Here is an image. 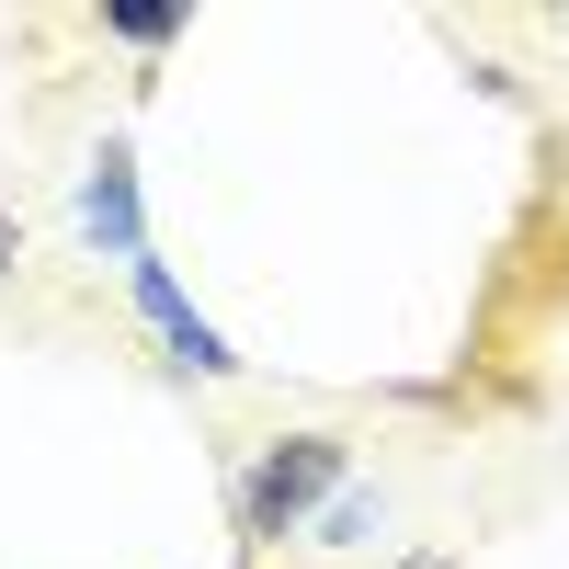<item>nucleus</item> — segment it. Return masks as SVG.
Returning a JSON list of instances; mask_svg holds the SVG:
<instances>
[{"instance_id":"3","label":"nucleus","mask_w":569,"mask_h":569,"mask_svg":"<svg viewBox=\"0 0 569 569\" xmlns=\"http://www.w3.org/2000/svg\"><path fill=\"white\" fill-rule=\"evenodd\" d=\"M182 23H194L182 0H114V12H103V34H126V46H171Z\"/></svg>"},{"instance_id":"5","label":"nucleus","mask_w":569,"mask_h":569,"mask_svg":"<svg viewBox=\"0 0 569 569\" xmlns=\"http://www.w3.org/2000/svg\"><path fill=\"white\" fill-rule=\"evenodd\" d=\"M365 525H376L365 490H330V501H319V547H365Z\"/></svg>"},{"instance_id":"6","label":"nucleus","mask_w":569,"mask_h":569,"mask_svg":"<svg viewBox=\"0 0 569 569\" xmlns=\"http://www.w3.org/2000/svg\"><path fill=\"white\" fill-rule=\"evenodd\" d=\"M399 569H456V558H445V547H421V558H399Z\"/></svg>"},{"instance_id":"2","label":"nucleus","mask_w":569,"mask_h":569,"mask_svg":"<svg viewBox=\"0 0 569 569\" xmlns=\"http://www.w3.org/2000/svg\"><path fill=\"white\" fill-rule=\"evenodd\" d=\"M80 228H91L114 262L149 251V228H137V160H126V137H103V160L80 171Z\"/></svg>"},{"instance_id":"1","label":"nucleus","mask_w":569,"mask_h":569,"mask_svg":"<svg viewBox=\"0 0 569 569\" xmlns=\"http://www.w3.org/2000/svg\"><path fill=\"white\" fill-rule=\"evenodd\" d=\"M330 490H342V433H284V445H262L251 479H240V536L251 547H284Z\"/></svg>"},{"instance_id":"4","label":"nucleus","mask_w":569,"mask_h":569,"mask_svg":"<svg viewBox=\"0 0 569 569\" xmlns=\"http://www.w3.org/2000/svg\"><path fill=\"white\" fill-rule=\"evenodd\" d=\"M171 365H182V376H240V353H228L206 319H171Z\"/></svg>"}]
</instances>
